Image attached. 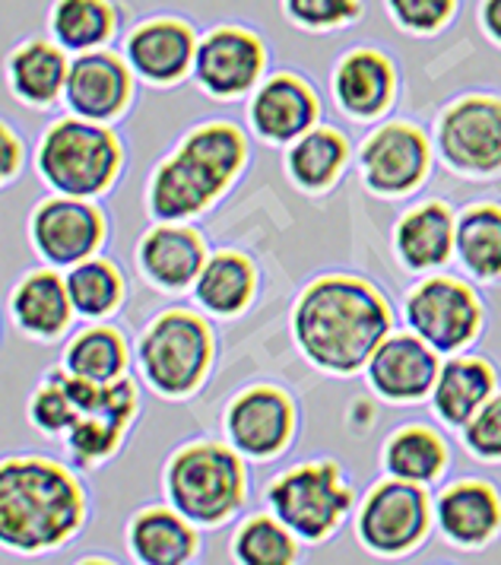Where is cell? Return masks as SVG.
Returning <instances> with one entry per match:
<instances>
[{"mask_svg": "<svg viewBox=\"0 0 501 565\" xmlns=\"http://www.w3.org/2000/svg\"><path fill=\"white\" fill-rule=\"evenodd\" d=\"M301 353L330 372H355L391 331V309L375 286L355 277H324L301 292L296 309Z\"/></svg>", "mask_w": 501, "mask_h": 565, "instance_id": "6da1fadb", "label": "cell"}, {"mask_svg": "<svg viewBox=\"0 0 501 565\" xmlns=\"http://www.w3.org/2000/svg\"><path fill=\"white\" fill-rule=\"evenodd\" d=\"M86 499L74 477L49 458H7L0 467V540L17 553L54 550L76 534Z\"/></svg>", "mask_w": 501, "mask_h": 565, "instance_id": "7a4b0ae2", "label": "cell"}, {"mask_svg": "<svg viewBox=\"0 0 501 565\" xmlns=\"http://www.w3.org/2000/svg\"><path fill=\"white\" fill-rule=\"evenodd\" d=\"M245 162L242 130L213 121L194 128L172 159H166L150 181V210L156 220L172 223L201 213Z\"/></svg>", "mask_w": 501, "mask_h": 565, "instance_id": "3957f363", "label": "cell"}, {"mask_svg": "<svg viewBox=\"0 0 501 565\" xmlns=\"http://www.w3.org/2000/svg\"><path fill=\"white\" fill-rule=\"evenodd\" d=\"M118 166V140L89 118H64L51 125L39 147V172L54 191L71 198H93L105 191Z\"/></svg>", "mask_w": 501, "mask_h": 565, "instance_id": "277c9868", "label": "cell"}, {"mask_svg": "<svg viewBox=\"0 0 501 565\" xmlns=\"http://www.w3.org/2000/svg\"><path fill=\"white\" fill-rule=\"evenodd\" d=\"M169 499L178 512L201 524L226 521L242 505L245 473L238 458L223 445H188L169 461Z\"/></svg>", "mask_w": 501, "mask_h": 565, "instance_id": "5b68a950", "label": "cell"}, {"mask_svg": "<svg viewBox=\"0 0 501 565\" xmlns=\"http://www.w3.org/2000/svg\"><path fill=\"white\" fill-rule=\"evenodd\" d=\"M213 360V337L206 321L191 311H166L140 340V365L150 385L162 394H188L201 385Z\"/></svg>", "mask_w": 501, "mask_h": 565, "instance_id": "8992f818", "label": "cell"}, {"mask_svg": "<svg viewBox=\"0 0 501 565\" xmlns=\"http://www.w3.org/2000/svg\"><path fill=\"white\" fill-rule=\"evenodd\" d=\"M267 499L276 518L305 540H324L352 505L337 463H301L276 480Z\"/></svg>", "mask_w": 501, "mask_h": 565, "instance_id": "52a82bcc", "label": "cell"}, {"mask_svg": "<svg viewBox=\"0 0 501 565\" xmlns=\"http://www.w3.org/2000/svg\"><path fill=\"white\" fill-rule=\"evenodd\" d=\"M264 64H267L264 39L248 26L223 23L201 39L194 57V77L210 96L235 99L245 96L260 79Z\"/></svg>", "mask_w": 501, "mask_h": 565, "instance_id": "ba28073f", "label": "cell"}, {"mask_svg": "<svg viewBox=\"0 0 501 565\" xmlns=\"http://www.w3.org/2000/svg\"><path fill=\"white\" fill-rule=\"evenodd\" d=\"M477 296L451 277H431L406 299V321L438 353L470 343L479 328Z\"/></svg>", "mask_w": 501, "mask_h": 565, "instance_id": "9c48e42d", "label": "cell"}, {"mask_svg": "<svg viewBox=\"0 0 501 565\" xmlns=\"http://www.w3.org/2000/svg\"><path fill=\"white\" fill-rule=\"evenodd\" d=\"M428 527V495L409 480H391L372 489L362 518L359 537L375 553H403L416 546Z\"/></svg>", "mask_w": 501, "mask_h": 565, "instance_id": "30bf717a", "label": "cell"}, {"mask_svg": "<svg viewBox=\"0 0 501 565\" xmlns=\"http://www.w3.org/2000/svg\"><path fill=\"white\" fill-rule=\"evenodd\" d=\"M445 159L463 172L501 169V99L473 96L457 103L438 128Z\"/></svg>", "mask_w": 501, "mask_h": 565, "instance_id": "8fae6325", "label": "cell"}, {"mask_svg": "<svg viewBox=\"0 0 501 565\" xmlns=\"http://www.w3.org/2000/svg\"><path fill=\"white\" fill-rule=\"evenodd\" d=\"M105 238V220L93 204L67 198H51L32 216V242L39 255L67 267L93 255Z\"/></svg>", "mask_w": 501, "mask_h": 565, "instance_id": "7c38bea8", "label": "cell"}, {"mask_svg": "<svg viewBox=\"0 0 501 565\" xmlns=\"http://www.w3.org/2000/svg\"><path fill=\"white\" fill-rule=\"evenodd\" d=\"M198 32L181 17H150L127 35V64L150 83H175L198 57Z\"/></svg>", "mask_w": 501, "mask_h": 565, "instance_id": "4fadbf2b", "label": "cell"}, {"mask_svg": "<svg viewBox=\"0 0 501 565\" xmlns=\"http://www.w3.org/2000/svg\"><path fill=\"white\" fill-rule=\"evenodd\" d=\"M232 445L248 458H274L292 436V404L276 387H250L226 413Z\"/></svg>", "mask_w": 501, "mask_h": 565, "instance_id": "5bb4252c", "label": "cell"}, {"mask_svg": "<svg viewBox=\"0 0 501 565\" xmlns=\"http://www.w3.org/2000/svg\"><path fill=\"white\" fill-rule=\"evenodd\" d=\"M428 169V143L423 130L409 125H384L362 147L365 181L381 194H403L416 188Z\"/></svg>", "mask_w": 501, "mask_h": 565, "instance_id": "9a60e30c", "label": "cell"}, {"mask_svg": "<svg viewBox=\"0 0 501 565\" xmlns=\"http://www.w3.org/2000/svg\"><path fill=\"white\" fill-rule=\"evenodd\" d=\"M130 71L115 52H83L71 61L64 99L79 118L108 121L125 108L130 96Z\"/></svg>", "mask_w": 501, "mask_h": 565, "instance_id": "2e32d148", "label": "cell"}, {"mask_svg": "<svg viewBox=\"0 0 501 565\" xmlns=\"http://www.w3.org/2000/svg\"><path fill=\"white\" fill-rule=\"evenodd\" d=\"M369 382L381 397L409 404L438 382V360L423 337H387L369 360Z\"/></svg>", "mask_w": 501, "mask_h": 565, "instance_id": "e0dca14e", "label": "cell"}, {"mask_svg": "<svg viewBox=\"0 0 501 565\" xmlns=\"http://www.w3.org/2000/svg\"><path fill=\"white\" fill-rule=\"evenodd\" d=\"M318 118V103L308 83L292 74L270 77L250 103V125L274 143H289L301 137Z\"/></svg>", "mask_w": 501, "mask_h": 565, "instance_id": "ac0fdd59", "label": "cell"}, {"mask_svg": "<svg viewBox=\"0 0 501 565\" xmlns=\"http://www.w3.org/2000/svg\"><path fill=\"white\" fill-rule=\"evenodd\" d=\"M394 64L377 49H352L333 74L340 105L355 118H375L394 99Z\"/></svg>", "mask_w": 501, "mask_h": 565, "instance_id": "d6986e66", "label": "cell"}, {"mask_svg": "<svg viewBox=\"0 0 501 565\" xmlns=\"http://www.w3.org/2000/svg\"><path fill=\"white\" fill-rule=\"evenodd\" d=\"M438 524L445 537L460 546H479L499 531V492L479 480H460L438 499Z\"/></svg>", "mask_w": 501, "mask_h": 565, "instance_id": "ffe728a7", "label": "cell"}, {"mask_svg": "<svg viewBox=\"0 0 501 565\" xmlns=\"http://www.w3.org/2000/svg\"><path fill=\"white\" fill-rule=\"evenodd\" d=\"M140 267L156 286L181 289L203 270V238L188 226H156L140 242Z\"/></svg>", "mask_w": 501, "mask_h": 565, "instance_id": "44dd1931", "label": "cell"}, {"mask_svg": "<svg viewBox=\"0 0 501 565\" xmlns=\"http://www.w3.org/2000/svg\"><path fill=\"white\" fill-rule=\"evenodd\" d=\"M121 26V10L115 0H54L49 29L64 52H96L108 45Z\"/></svg>", "mask_w": 501, "mask_h": 565, "instance_id": "7402d4cb", "label": "cell"}, {"mask_svg": "<svg viewBox=\"0 0 501 565\" xmlns=\"http://www.w3.org/2000/svg\"><path fill=\"white\" fill-rule=\"evenodd\" d=\"M13 93L32 105H49L61 96V89L67 86L71 64L64 57V49L57 42L45 39H29L23 45H17L7 61Z\"/></svg>", "mask_w": 501, "mask_h": 565, "instance_id": "603a6c76", "label": "cell"}, {"mask_svg": "<svg viewBox=\"0 0 501 565\" xmlns=\"http://www.w3.org/2000/svg\"><path fill=\"white\" fill-rule=\"evenodd\" d=\"M495 387V372L486 360L477 356H463V360H451L435 382V413L454 426H467L477 411L492 397Z\"/></svg>", "mask_w": 501, "mask_h": 565, "instance_id": "cb8c5ba5", "label": "cell"}, {"mask_svg": "<svg viewBox=\"0 0 501 565\" xmlns=\"http://www.w3.org/2000/svg\"><path fill=\"white\" fill-rule=\"evenodd\" d=\"M71 292L54 270H35L13 289V318L32 337H57L71 321Z\"/></svg>", "mask_w": 501, "mask_h": 565, "instance_id": "d4e9b609", "label": "cell"}, {"mask_svg": "<svg viewBox=\"0 0 501 565\" xmlns=\"http://www.w3.org/2000/svg\"><path fill=\"white\" fill-rule=\"evenodd\" d=\"M457 238L451 210L445 204H423L409 210L397 226V255L409 270L441 267L451 257Z\"/></svg>", "mask_w": 501, "mask_h": 565, "instance_id": "484cf974", "label": "cell"}, {"mask_svg": "<svg viewBox=\"0 0 501 565\" xmlns=\"http://www.w3.org/2000/svg\"><path fill=\"white\" fill-rule=\"evenodd\" d=\"M198 537L181 512L147 509L130 524V550L147 565H181L194 556Z\"/></svg>", "mask_w": 501, "mask_h": 565, "instance_id": "4316f807", "label": "cell"}, {"mask_svg": "<svg viewBox=\"0 0 501 565\" xmlns=\"http://www.w3.org/2000/svg\"><path fill=\"white\" fill-rule=\"evenodd\" d=\"M454 245L463 267L473 277H482V280L501 277V206H470L457 223Z\"/></svg>", "mask_w": 501, "mask_h": 565, "instance_id": "83f0119b", "label": "cell"}, {"mask_svg": "<svg viewBox=\"0 0 501 565\" xmlns=\"http://www.w3.org/2000/svg\"><path fill=\"white\" fill-rule=\"evenodd\" d=\"M198 302L213 315H235L248 306L254 292V267L245 255L223 252L206 260L198 277Z\"/></svg>", "mask_w": 501, "mask_h": 565, "instance_id": "f1b7e54d", "label": "cell"}, {"mask_svg": "<svg viewBox=\"0 0 501 565\" xmlns=\"http://www.w3.org/2000/svg\"><path fill=\"white\" fill-rule=\"evenodd\" d=\"M445 461H448L445 441L426 426H403L384 445V467L397 480L428 483L441 473Z\"/></svg>", "mask_w": 501, "mask_h": 565, "instance_id": "f546056e", "label": "cell"}, {"mask_svg": "<svg viewBox=\"0 0 501 565\" xmlns=\"http://www.w3.org/2000/svg\"><path fill=\"white\" fill-rule=\"evenodd\" d=\"M64 369L71 375H79L86 382H118L125 379L127 369V347L125 337L111 328H89L76 337L74 343L67 347V356H64Z\"/></svg>", "mask_w": 501, "mask_h": 565, "instance_id": "4dcf8cb0", "label": "cell"}, {"mask_svg": "<svg viewBox=\"0 0 501 565\" xmlns=\"http://www.w3.org/2000/svg\"><path fill=\"white\" fill-rule=\"evenodd\" d=\"M347 162V140L330 128H315L289 150V172L301 188L318 191L337 179Z\"/></svg>", "mask_w": 501, "mask_h": 565, "instance_id": "1f68e13d", "label": "cell"}, {"mask_svg": "<svg viewBox=\"0 0 501 565\" xmlns=\"http://www.w3.org/2000/svg\"><path fill=\"white\" fill-rule=\"evenodd\" d=\"M71 302L83 318H102L121 302V277L108 260H79L67 274Z\"/></svg>", "mask_w": 501, "mask_h": 565, "instance_id": "d6a6232c", "label": "cell"}, {"mask_svg": "<svg viewBox=\"0 0 501 565\" xmlns=\"http://www.w3.org/2000/svg\"><path fill=\"white\" fill-rule=\"evenodd\" d=\"M235 559L245 565H289L296 559V543L283 521L250 518L235 537Z\"/></svg>", "mask_w": 501, "mask_h": 565, "instance_id": "836d02e7", "label": "cell"}, {"mask_svg": "<svg viewBox=\"0 0 501 565\" xmlns=\"http://www.w3.org/2000/svg\"><path fill=\"white\" fill-rule=\"evenodd\" d=\"M130 419L134 416H125V413H89V416H83L67 433V448L74 451L76 463L86 467V463L108 458L118 448Z\"/></svg>", "mask_w": 501, "mask_h": 565, "instance_id": "e575fe53", "label": "cell"}, {"mask_svg": "<svg viewBox=\"0 0 501 565\" xmlns=\"http://www.w3.org/2000/svg\"><path fill=\"white\" fill-rule=\"evenodd\" d=\"M29 416H32V423H35L42 433H49V436H61V433L67 436L76 423H79L83 413H79L76 401L71 397V391L64 385L61 372H49V375H45V382L35 391V397H32Z\"/></svg>", "mask_w": 501, "mask_h": 565, "instance_id": "d590c367", "label": "cell"}, {"mask_svg": "<svg viewBox=\"0 0 501 565\" xmlns=\"http://www.w3.org/2000/svg\"><path fill=\"white\" fill-rule=\"evenodd\" d=\"M286 17L296 26L308 29V32H330V29L352 26L365 3L362 0H283Z\"/></svg>", "mask_w": 501, "mask_h": 565, "instance_id": "8d00e7d4", "label": "cell"}, {"mask_svg": "<svg viewBox=\"0 0 501 565\" xmlns=\"http://www.w3.org/2000/svg\"><path fill=\"white\" fill-rule=\"evenodd\" d=\"M391 20L413 35H435L451 23L460 0H384Z\"/></svg>", "mask_w": 501, "mask_h": 565, "instance_id": "74e56055", "label": "cell"}, {"mask_svg": "<svg viewBox=\"0 0 501 565\" xmlns=\"http://www.w3.org/2000/svg\"><path fill=\"white\" fill-rule=\"evenodd\" d=\"M463 441H467V448L477 458L501 461V394L499 397H489L479 407L477 416L463 429Z\"/></svg>", "mask_w": 501, "mask_h": 565, "instance_id": "f35d334b", "label": "cell"}, {"mask_svg": "<svg viewBox=\"0 0 501 565\" xmlns=\"http://www.w3.org/2000/svg\"><path fill=\"white\" fill-rule=\"evenodd\" d=\"M479 23L482 32L501 45V0H479Z\"/></svg>", "mask_w": 501, "mask_h": 565, "instance_id": "ab89813d", "label": "cell"}, {"mask_svg": "<svg viewBox=\"0 0 501 565\" xmlns=\"http://www.w3.org/2000/svg\"><path fill=\"white\" fill-rule=\"evenodd\" d=\"M20 169V140L10 128H3V175L13 179Z\"/></svg>", "mask_w": 501, "mask_h": 565, "instance_id": "60d3db41", "label": "cell"}]
</instances>
